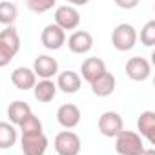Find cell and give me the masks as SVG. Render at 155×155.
<instances>
[{
    "mask_svg": "<svg viewBox=\"0 0 155 155\" xmlns=\"http://www.w3.org/2000/svg\"><path fill=\"white\" fill-rule=\"evenodd\" d=\"M20 49V37L17 28L8 26L0 31V68L8 66Z\"/></svg>",
    "mask_w": 155,
    "mask_h": 155,
    "instance_id": "obj_1",
    "label": "cell"
},
{
    "mask_svg": "<svg viewBox=\"0 0 155 155\" xmlns=\"http://www.w3.org/2000/svg\"><path fill=\"white\" fill-rule=\"evenodd\" d=\"M144 150V140L137 131L122 130L115 137V151L119 155H140Z\"/></svg>",
    "mask_w": 155,
    "mask_h": 155,
    "instance_id": "obj_2",
    "label": "cell"
},
{
    "mask_svg": "<svg viewBox=\"0 0 155 155\" xmlns=\"http://www.w3.org/2000/svg\"><path fill=\"white\" fill-rule=\"evenodd\" d=\"M111 44L117 51H130L137 44V29L131 24H119L111 33Z\"/></svg>",
    "mask_w": 155,
    "mask_h": 155,
    "instance_id": "obj_3",
    "label": "cell"
},
{
    "mask_svg": "<svg viewBox=\"0 0 155 155\" xmlns=\"http://www.w3.org/2000/svg\"><path fill=\"white\" fill-rule=\"evenodd\" d=\"M53 146L58 155H79L82 142H81V137L75 131H60V133H57Z\"/></svg>",
    "mask_w": 155,
    "mask_h": 155,
    "instance_id": "obj_4",
    "label": "cell"
},
{
    "mask_svg": "<svg viewBox=\"0 0 155 155\" xmlns=\"http://www.w3.org/2000/svg\"><path fill=\"white\" fill-rule=\"evenodd\" d=\"M48 137L44 131H33V133H22L20 137V148L24 155H44L48 150Z\"/></svg>",
    "mask_w": 155,
    "mask_h": 155,
    "instance_id": "obj_5",
    "label": "cell"
},
{
    "mask_svg": "<svg viewBox=\"0 0 155 155\" xmlns=\"http://www.w3.org/2000/svg\"><path fill=\"white\" fill-rule=\"evenodd\" d=\"M126 75L135 82H144L151 75V64L144 57H131L126 62Z\"/></svg>",
    "mask_w": 155,
    "mask_h": 155,
    "instance_id": "obj_6",
    "label": "cell"
},
{
    "mask_svg": "<svg viewBox=\"0 0 155 155\" xmlns=\"http://www.w3.org/2000/svg\"><path fill=\"white\" fill-rule=\"evenodd\" d=\"M55 24L62 31H66V29H77L79 24H81V15H79V11H77L73 6H68V4L58 6L55 9Z\"/></svg>",
    "mask_w": 155,
    "mask_h": 155,
    "instance_id": "obj_7",
    "label": "cell"
},
{
    "mask_svg": "<svg viewBox=\"0 0 155 155\" xmlns=\"http://www.w3.org/2000/svg\"><path fill=\"white\" fill-rule=\"evenodd\" d=\"M122 130H124V122L117 111H104L99 117V131L104 137H110V139L117 137Z\"/></svg>",
    "mask_w": 155,
    "mask_h": 155,
    "instance_id": "obj_8",
    "label": "cell"
},
{
    "mask_svg": "<svg viewBox=\"0 0 155 155\" xmlns=\"http://www.w3.org/2000/svg\"><path fill=\"white\" fill-rule=\"evenodd\" d=\"M40 42L46 49L57 51L66 44V31H62L57 24H48L40 33Z\"/></svg>",
    "mask_w": 155,
    "mask_h": 155,
    "instance_id": "obj_9",
    "label": "cell"
},
{
    "mask_svg": "<svg viewBox=\"0 0 155 155\" xmlns=\"http://www.w3.org/2000/svg\"><path fill=\"white\" fill-rule=\"evenodd\" d=\"M35 77H40L42 81H51L55 75H58V62L49 55H38L33 62Z\"/></svg>",
    "mask_w": 155,
    "mask_h": 155,
    "instance_id": "obj_10",
    "label": "cell"
},
{
    "mask_svg": "<svg viewBox=\"0 0 155 155\" xmlns=\"http://www.w3.org/2000/svg\"><path fill=\"white\" fill-rule=\"evenodd\" d=\"M68 48L71 53L75 55H84L93 48V37L90 31L79 29V31H73L68 38Z\"/></svg>",
    "mask_w": 155,
    "mask_h": 155,
    "instance_id": "obj_11",
    "label": "cell"
},
{
    "mask_svg": "<svg viewBox=\"0 0 155 155\" xmlns=\"http://www.w3.org/2000/svg\"><path fill=\"white\" fill-rule=\"evenodd\" d=\"M81 84H82L81 75L73 69H66V71L57 75V90H60L62 93L73 95L81 90Z\"/></svg>",
    "mask_w": 155,
    "mask_h": 155,
    "instance_id": "obj_12",
    "label": "cell"
},
{
    "mask_svg": "<svg viewBox=\"0 0 155 155\" xmlns=\"http://www.w3.org/2000/svg\"><path fill=\"white\" fill-rule=\"evenodd\" d=\"M57 120H58V124H60L62 128H66V130L77 128V126H79V122H81V110H79V106H75V104H71V102L62 104V106L57 110Z\"/></svg>",
    "mask_w": 155,
    "mask_h": 155,
    "instance_id": "obj_13",
    "label": "cell"
},
{
    "mask_svg": "<svg viewBox=\"0 0 155 155\" xmlns=\"http://www.w3.org/2000/svg\"><path fill=\"white\" fill-rule=\"evenodd\" d=\"M104 71H106L104 60L99 58V57H90V58H86V60L82 62V66H81V75H82L81 79H84L88 84H91L95 79H99Z\"/></svg>",
    "mask_w": 155,
    "mask_h": 155,
    "instance_id": "obj_14",
    "label": "cell"
},
{
    "mask_svg": "<svg viewBox=\"0 0 155 155\" xmlns=\"http://www.w3.org/2000/svg\"><path fill=\"white\" fill-rule=\"evenodd\" d=\"M11 82H13V86H15L17 90L28 91V90H33V88H35L37 77H35L33 69L20 66V68L13 69V73H11Z\"/></svg>",
    "mask_w": 155,
    "mask_h": 155,
    "instance_id": "obj_15",
    "label": "cell"
},
{
    "mask_svg": "<svg viewBox=\"0 0 155 155\" xmlns=\"http://www.w3.org/2000/svg\"><path fill=\"white\" fill-rule=\"evenodd\" d=\"M90 86H91L93 95H97V97H110V95L115 91L117 81H115L113 73H110V71L106 69V71L99 77V79H95Z\"/></svg>",
    "mask_w": 155,
    "mask_h": 155,
    "instance_id": "obj_16",
    "label": "cell"
},
{
    "mask_svg": "<svg viewBox=\"0 0 155 155\" xmlns=\"http://www.w3.org/2000/svg\"><path fill=\"white\" fill-rule=\"evenodd\" d=\"M137 128L140 131V137H144L150 144H155V113L151 110H146L139 115Z\"/></svg>",
    "mask_w": 155,
    "mask_h": 155,
    "instance_id": "obj_17",
    "label": "cell"
},
{
    "mask_svg": "<svg viewBox=\"0 0 155 155\" xmlns=\"http://www.w3.org/2000/svg\"><path fill=\"white\" fill-rule=\"evenodd\" d=\"M31 113H33L31 106L28 102H24V101H15V102H11L8 106V117H9L13 126H20Z\"/></svg>",
    "mask_w": 155,
    "mask_h": 155,
    "instance_id": "obj_18",
    "label": "cell"
},
{
    "mask_svg": "<svg viewBox=\"0 0 155 155\" xmlns=\"http://www.w3.org/2000/svg\"><path fill=\"white\" fill-rule=\"evenodd\" d=\"M33 95L38 102H51L57 95V84L53 81H38L33 88Z\"/></svg>",
    "mask_w": 155,
    "mask_h": 155,
    "instance_id": "obj_19",
    "label": "cell"
},
{
    "mask_svg": "<svg viewBox=\"0 0 155 155\" xmlns=\"http://www.w3.org/2000/svg\"><path fill=\"white\" fill-rule=\"evenodd\" d=\"M18 139V131L15 130L13 124L9 122H0V150H9L15 146Z\"/></svg>",
    "mask_w": 155,
    "mask_h": 155,
    "instance_id": "obj_20",
    "label": "cell"
},
{
    "mask_svg": "<svg viewBox=\"0 0 155 155\" xmlns=\"http://www.w3.org/2000/svg\"><path fill=\"white\" fill-rule=\"evenodd\" d=\"M18 18V8L15 2H0V24L13 26L15 20Z\"/></svg>",
    "mask_w": 155,
    "mask_h": 155,
    "instance_id": "obj_21",
    "label": "cell"
},
{
    "mask_svg": "<svg viewBox=\"0 0 155 155\" xmlns=\"http://www.w3.org/2000/svg\"><path fill=\"white\" fill-rule=\"evenodd\" d=\"M140 42L146 48H151L155 44V20H150L140 29Z\"/></svg>",
    "mask_w": 155,
    "mask_h": 155,
    "instance_id": "obj_22",
    "label": "cell"
},
{
    "mask_svg": "<svg viewBox=\"0 0 155 155\" xmlns=\"http://www.w3.org/2000/svg\"><path fill=\"white\" fill-rule=\"evenodd\" d=\"M55 4H57L55 0H28L26 2L28 9H31L33 13H46V11L53 9Z\"/></svg>",
    "mask_w": 155,
    "mask_h": 155,
    "instance_id": "obj_23",
    "label": "cell"
},
{
    "mask_svg": "<svg viewBox=\"0 0 155 155\" xmlns=\"http://www.w3.org/2000/svg\"><path fill=\"white\" fill-rule=\"evenodd\" d=\"M33 131H42V122L37 115H29L22 124H20V133H33Z\"/></svg>",
    "mask_w": 155,
    "mask_h": 155,
    "instance_id": "obj_24",
    "label": "cell"
},
{
    "mask_svg": "<svg viewBox=\"0 0 155 155\" xmlns=\"http://www.w3.org/2000/svg\"><path fill=\"white\" fill-rule=\"evenodd\" d=\"M117 6L119 8H126V9L128 8H135L137 6V0H133V2H120V0H117Z\"/></svg>",
    "mask_w": 155,
    "mask_h": 155,
    "instance_id": "obj_25",
    "label": "cell"
},
{
    "mask_svg": "<svg viewBox=\"0 0 155 155\" xmlns=\"http://www.w3.org/2000/svg\"><path fill=\"white\" fill-rule=\"evenodd\" d=\"M140 155H155V150H153V148H146Z\"/></svg>",
    "mask_w": 155,
    "mask_h": 155,
    "instance_id": "obj_26",
    "label": "cell"
}]
</instances>
